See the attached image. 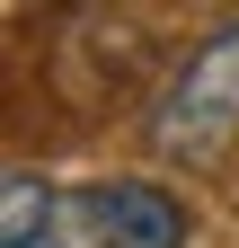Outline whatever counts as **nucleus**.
<instances>
[{
	"label": "nucleus",
	"mask_w": 239,
	"mask_h": 248,
	"mask_svg": "<svg viewBox=\"0 0 239 248\" xmlns=\"http://www.w3.org/2000/svg\"><path fill=\"white\" fill-rule=\"evenodd\" d=\"M0 248H98L80 195H53L36 169L0 177Z\"/></svg>",
	"instance_id": "obj_3"
},
{
	"label": "nucleus",
	"mask_w": 239,
	"mask_h": 248,
	"mask_svg": "<svg viewBox=\"0 0 239 248\" xmlns=\"http://www.w3.org/2000/svg\"><path fill=\"white\" fill-rule=\"evenodd\" d=\"M89 231H98V248H186L195 222H186V204L168 195V186L151 177H106V186H89Z\"/></svg>",
	"instance_id": "obj_2"
},
{
	"label": "nucleus",
	"mask_w": 239,
	"mask_h": 248,
	"mask_svg": "<svg viewBox=\"0 0 239 248\" xmlns=\"http://www.w3.org/2000/svg\"><path fill=\"white\" fill-rule=\"evenodd\" d=\"M142 142L168 169H222L239 151V18H222L142 115Z\"/></svg>",
	"instance_id": "obj_1"
}]
</instances>
